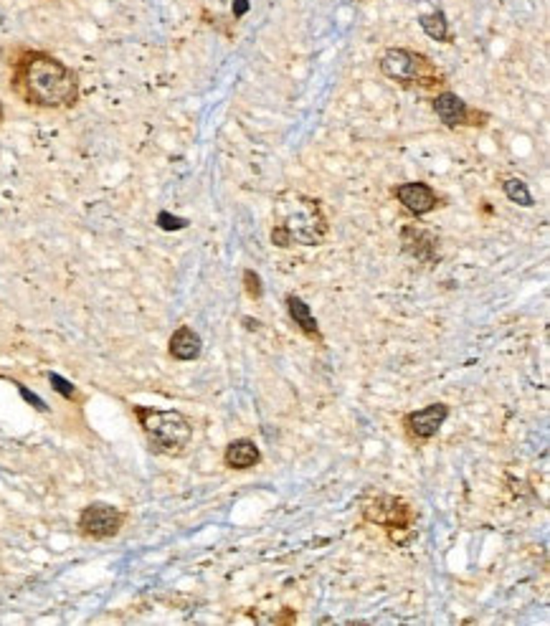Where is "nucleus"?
<instances>
[{
    "instance_id": "nucleus-8",
    "label": "nucleus",
    "mask_w": 550,
    "mask_h": 626,
    "mask_svg": "<svg viewBox=\"0 0 550 626\" xmlns=\"http://www.w3.org/2000/svg\"><path fill=\"white\" fill-rule=\"evenodd\" d=\"M401 249L403 254H409L411 259L421 264H436L439 261V236L421 226H403L401 233Z\"/></svg>"
},
{
    "instance_id": "nucleus-7",
    "label": "nucleus",
    "mask_w": 550,
    "mask_h": 626,
    "mask_svg": "<svg viewBox=\"0 0 550 626\" xmlns=\"http://www.w3.org/2000/svg\"><path fill=\"white\" fill-rule=\"evenodd\" d=\"M427 63V59L421 54H413L409 48H388L381 56V72L383 77L409 84V81H419L421 74L419 69Z\"/></svg>"
},
{
    "instance_id": "nucleus-20",
    "label": "nucleus",
    "mask_w": 550,
    "mask_h": 626,
    "mask_svg": "<svg viewBox=\"0 0 550 626\" xmlns=\"http://www.w3.org/2000/svg\"><path fill=\"white\" fill-rule=\"evenodd\" d=\"M249 13V0H233V18H244Z\"/></svg>"
},
{
    "instance_id": "nucleus-18",
    "label": "nucleus",
    "mask_w": 550,
    "mask_h": 626,
    "mask_svg": "<svg viewBox=\"0 0 550 626\" xmlns=\"http://www.w3.org/2000/svg\"><path fill=\"white\" fill-rule=\"evenodd\" d=\"M48 381H51V385H54V391H56V393H62L63 398H77V388L66 381V378H62L59 373H48Z\"/></svg>"
},
{
    "instance_id": "nucleus-4",
    "label": "nucleus",
    "mask_w": 550,
    "mask_h": 626,
    "mask_svg": "<svg viewBox=\"0 0 550 626\" xmlns=\"http://www.w3.org/2000/svg\"><path fill=\"white\" fill-rule=\"evenodd\" d=\"M360 512H363L366 522L383 528L393 543H398V533L413 535L416 512H413L411 504L398 495H376L373 500H368L360 507Z\"/></svg>"
},
{
    "instance_id": "nucleus-12",
    "label": "nucleus",
    "mask_w": 550,
    "mask_h": 626,
    "mask_svg": "<svg viewBox=\"0 0 550 626\" xmlns=\"http://www.w3.org/2000/svg\"><path fill=\"white\" fill-rule=\"evenodd\" d=\"M168 352L170 358H175V360H181V363H190V360L200 358V352H203V340H200V335L193 327L181 325V327L170 335Z\"/></svg>"
},
{
    "instance_id": "nucleus-21",
    "label": "nucleus",
    "mask_w": 550,
    "mask_h": 626,
    "mask_svg": "<svg viewBox=\"0 0 550 626\" xmlns=\"http://www.w3.org/2000/svg\"><path fill=\"white\" fill-rule=\"evenodd\" d=\"M244 325L249 327V330H259V320H251V317H244Z\"/></svg>"
},
{
    "instance_id": "nucleus-14",
    "label": "nucleus",
    "mask_w": 550,
    "mask_h": 626,
    "mask_svg": "<svg viewBox=\"0 0 550 626\" xmlns=\"http://www.w3.org/2000/svg\"><path fill=\"white\" fill-rule=\"evenodd\" d=\"M419 26L424 29L428 38L439 41V44H446L449 41V21H446V13L444 11H431V13H424L419 18Z\"/></svg>"
},
{
    "instance_id": "nucleus-13",
    "label": "nucleus",
    "mask_w": 550,
    "mask_h": 626,
    "mask_svg": "<svg viewBox=\"0 0 550 626\" xmlns=\"http://www.w3.org/2000/svg\"><path fill=\"white\" fill-rule=\"evenodd\" d=\"M261 461V452L254 439H233V442L224 449V464L229 470L236 472H246L254 470Z\"/></svg>"
},
{
    "instance_id": "nucleus-17",
    "label": "nucleus",
    "mask_w": 550,
    "mask_h": 626,
    "mask_svg": "<svg viewBox=\"0 0 550 626\" xmlns=\"http://www.w3.org/2000/svg\"><path fill=\"white\" fill-rule=\"evenodd\" d=\"M157 226L163 231H183L188 229V221L181 218V216L168 214V211H160V214H157Z\"/></svg>"
},
{
    "instance_id": "nucleus-11",
    "label": "nucleus",
    "mask_w": 550,
    "mask_h": 626,
    "mask_svg": "<svg viewBox=\"0 0 550 626\" xmlns=\"http://www.w3.org/2000/svg\"><path fill=\"white\" fill-rule=\"evenodd\" d=\"M434 112L449 130H457L461 124H470L472 109L467 107V102L454 92H442L434 97Z\"/></svg>"
},
{
    "instance_id": "nucleus-9",
    "label": "nucleus",
    "mask_w": 550,
    "mask_h": 626,
    "mask_svg": "<svg viewBox=\"0 0 550 626\" xmlns=\"http://www.w3.org/2000/svg\"><path fill=\"white\" fill-rule=\"evenodd\" d=\"M393 196L398 199V203L413 216H427L431 214L436 206H439V196L436 190L427 183H401L393 188Z\"/></svg>"
},
{
    "instance_id": "nucleus-3",
    "label": "nucleus",
    "mask_w": 550,
    "mask_h": 626,
    "mask_svg": "<svg viewBox=\"0 0 550 626\" xmlns=\"http://www.w3.org/2000/svg\"><path fill=\"white\" fill-rule=\"evenodd\" d=\"M132 411L155 454L181 457L193 442V424L185 413L173 411V409L163 411V409H150V406H135Z\"/></svg>"
},
{
    "instance_id": "nucleus-5",
    "label": "nucleus",
    "mask_w": 550,
    "mask_h": 626,
    "mask_svg": "<svg viewBox=\"0 0 550 626\" xmlns=\"http://www.w3.org/2000/svg\"><path fill=\"white\" fill-rule=\"evenodd\" d=\"M79 533L92 540H107L123 530L124 512L109 503L87 504L79 515Z\"/></svg>"
},
{
    "instance_id": "nucleus-1",
    "label": "nucleus",
    "mask_w": 550,
    "mask_h": 626,
    "mask_svg": "<svg viewBox=\"0 0 550 626\" xmlns=\"http://www.w3.org/2000/svg\"><path fill=\"white\" fill-rule=\"evenodd\" d=\"M13 89L33 107L62 109L74 107L79 99L77 74L59 59L44 51H26L16 63Z\"/></svg>"
},
{
    "instance_id": "nucleus-10",
    "label": "nucleus",
    "mask_w": 550,
    "mask_h": 626,
    "mask_svg": "<svg viewBox=\"0 0 550 626\" xmlns=\"http://www.w3.org/2000/svg\"><path fill=\"white\" fill-rule=\"evenodd\" d=\"M284 307H287V315H290V320L294 322V327H297L307 340H312V343H317L320 348H325L320 322L312 315V309H309V305H307L305 300L297 297V294H287V297H284Z\"/></svg>"
},
{
    "instance_id": "nucleus-19",
    "label": "nucleus",
    "mask_w": 550,
    "mask_h": 626,
    "mask_svg": "<svg viewBox=\"0 0 550 626\" xmlns=\"http://www.w3.org/2000/svg\"><path fill=\"white\" fill-rule=\"evenodd\" d=\"M18 388H21V396L26 398L29 403H33V406H36L38 411H47V403H44L41 398L36 396V393H31V391H29V388H23V385H18Z\"/></svg>"
},
{
    "instance_id": "nucleus-2",
    "label": "nucleus",
    "mask_w": 550,
    "mask_h": 626,
    "mask_svg": "<svg viewBox=\"0 0 550 626\" xmlns=\"http://www.w3.org/2000/svg\"><path fill=\"white\" fill-rule=\"evenodd\" d=\"M330 224L322 214L317 199H309L297 190H284L275 199V226L272 244L276 249L290 246H320L327 239Z\"/></svg>"
},
{
    "instance_id": "nucleus-6",
    "label": "nucleus",
    "mask_w": 550,
    "mask_h": 626,
    "mask_svg": "<svg viewBox=\"0 0 550 626\" xmlns=\"http://www.w3.org/2000/svg\"><path fill=\"white\" fill-rule=\"evenodd\" d=\"M449 413H452V409H449L444 401H434V403H427L424 409L403 413L401 427H403L406 436H409L411 442L427 444L442 431L446 419H449Z\"/></svg>"
},
{
    "instance_id": "nucleus-16",
    "label": "nucleus",
    "mask_w": 550,
    "mask_h": 626,
    "mask_svg": "<svg viewBox=\"0 0 550 626\" xmlns=\"http://www.w3.org/2000/svg\"><path fill=\"white\" fill-rule=\"evenodd\" d=\"M244 290L246 294L251 297V300H257L259 302L261 297H264V282H261L259 272H254V269H244Z\"/></svg>"
},
{
    "instance_id": "nucleus-15",
    "label": "nucleus",
    "mask_w": 550,
    "mask_h": 626,
    "mask_svg": "<svg viewBox=\"0 0 550 626\" xmlns=\"http://www.w3.org/2000/svg\"><path fill=\"white\" fill-rule=\"evenodd\" d=\"M503 190L507 199L512 200V203H518V206H522V208H533L535 206L530 188H528L525 181H520V178H507L503 183Z\"/></svg>"
}]
</instances>
